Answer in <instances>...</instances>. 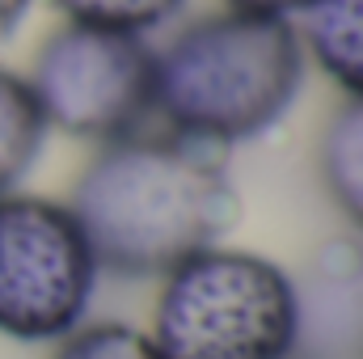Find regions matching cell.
Returning <instances> with one entry per match:
<instances>
[{"mask_svg": "<svg viewBox=\"0 0 363 359\" xmlns=\"http://www.w3.org/2000/svg\"><path fill=\"white\" fill-rule=\"evenodd\" d=\"M68 207L89 237L97 270L161 279L186 258L224 245L237 220V190L216 148L140 131L93 153Z\"/></svg>", "mask_w": 363, "mask_h": 359, "instance_id": "1", "label": "cell"}, {"mask_svg": "<svg viewBox=\"0 0 363 359\" xmlns=\"http://www.w3.org/2000/svg\"><path fill=\"white\" fill-rule=\"evenodd\" d=\"M304 68L296 21L237 9L207 13L157 51V118L169 136L224 153L287 118Z\"/></svg>", "mask_w": 363, "mask_h": 359, "instance_id": "2", "label": "cell"}, {"mask_svg": "<svg viewBox=\"0 0 363 359\" xmlns=\"http://www.w3.org/2000/svg\"><path fill=\"white\" fill-rule=\"evenodd\" d=\"M148 338L161 359H296L304 300L279 263L211 245L161 275Z\"/></svg>", "mask_w": 363, "mask_h": 359, "instance_id": "3", "label": "cell"}, {"mask_svg": "<svg viewBox=\"0 0 363 359\" xmlns=\"http://www.w3.org/2000/svg\"><path fill=\"white\" fill-rule=\"evenodd\" d=\"M97 258L60 199L0 194V334L13 343H64L85 326Z\"/></svg>", "mask_w": 363, "mask_h": 359, "instance_id": "4", "label": "cell"}, {"mask_svg": "<svg viewBox=\"0 0 363 359\" xmlns=\"http://www.w3.org/2000/svg\"><path fill=\"white\" fill-rule=\"evenodd\" d=\"M30 93L51 131L114 144L157 114V51L144 34L64 21L30 64Z\"/></svg>", "mask_w": 363, "mask_h": 359, "instance_id": "5", "label": "cell"}, {"mask_svg": "<svg viewBox=\"0 0 363 359\" xmlns=\"http://www.w3.org/2000/svg\"><path fill=\"white\" fill-rule=\"evenodd\" d=\"M296 34L338 89L363 97V0H308L296 13Z\"/></svg>", "mask_w": 363, "mask_h": 359, "instance_id": "6", "label": "cell"}, {"mask_svg": "<svg viewBox=\"0 0 363 359\" xmlns=\"http://www.w3.org/2000/svg\"><path fill=\"white\" fill-rule=\"evenodd\" d=\"M317 165L334 207L363 233V97H347L330 114L321 131Z\"/></svg>", "mask_w": 363, "mask_h": 359, "instance_id": "7", "label": "cell"}, {"mask_svg": "<svg viewBox=\"0 0 363 359\" xmlns=\"http://www.w3.org/2000/svg\"><path fill=\"white\" fill-rule=\"evenodd\" d=\"M47 131L51 127L30 93V81L0 68V194H13L34 170Z\"/></svg>", "mask_w": 363, "mask_h": 359, "instance_id": "8", "label": "cell"}, {"mask_svg": "<svg viewBox=\"0 0 363 359\" xmlns=\"http://www.w3.org/2000/svg\"><path fill=\"white\" fill-rule=\"evenodd\" d=\"M68 21L123 30V34H152L174 21L186 0H51Z\"/></svg>", "mask_w": 363, "mask_h": 359, "instance_id": "9", "label": "cell"}, {"mask_svg": "<svg viewBox=\"0 0 363 359\" xmlns=\"http://www.w3.org/2000/svg\"><path fill=\"white\" fill-rule=\"evenodd\" d=\"M55 359H161L148 330H135L127 321H93L77 326L60 347Z\"/></svg>", "mask_w": 363, "mask_h": 359, "instance_id": "10", "label": "cell"}, {"mask_svg": "<svg viewBox=\"0 0 363 359\" xmlns=\"http://www.w3.org/2000/svg\"><path fill=\"white\" fill-rule=\"evenodd\" d=\"M224 4L237 9V13H258V17H287V21H296V13L308 0H224Z\"/></svg>", "mask_w": 363, "mask_h": 359, "instance_id": "11", "label": "cell"}, {"mask_svg": "<svg viewBox=\"0 0 363 359\" xmlns=\"http://www.w3.org/2000/svg\"><path fill=\"white\" fill-rule=\"evenodd\" d=\"M30 4H34V0H0V43H9V38L21 30Z\"/></svg>", "mask_w": 363, "mask_h": 359, "instance_id": "12", "label": "cell"}]
</instances>
